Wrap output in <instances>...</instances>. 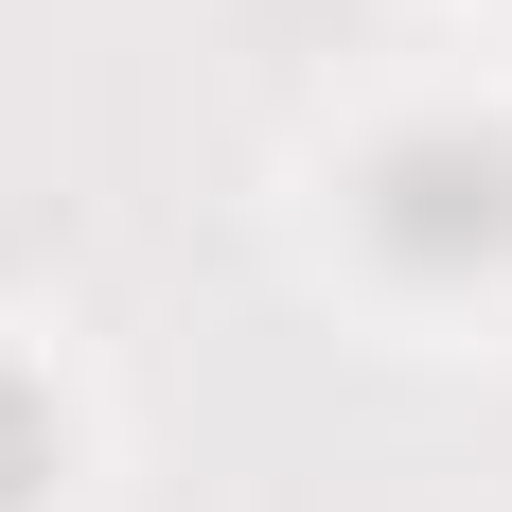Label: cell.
<instances>
[{"label":"cell","mask_w":512,"mask_h":512,"mask_svg":"<svg viewBox=\"0 0 512 512\" xmlns=\"http://www.w3.org/2000/svg\"><path fill=\"white\" fill-rule=\"evenodd\" d=\"M354 230L407 265V283L512 265V142H495V124H407V142L354 177Z\"/></svg>","instance_id":"obj_1"},{"label":"cell","mask_w":512,"mask_h":512,"mask_svg":"<svg viewBox=\"0 0 512 512\" xmlns=\"http://www.w3.org/2000/svg\"><path fill=\"white\" fill-rule=\"evenodd\" d=\"M53 477H71V424H53V389H36V371H0V512H36Z\"/></svg>","instance_id":"obj_2"}]
</instances>
